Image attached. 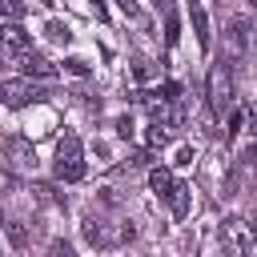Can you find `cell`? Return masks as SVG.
<instances>
[{"label":"cell","mask_w":257,"mask_h":257,"mask_svg":"<svg viewBox=\"0 0 257 257\" xmlns=\"http://www.w3.org/2000/svg\"><path fill=\"white\" fill-rule=\"evenodd\" d=\"M257 245V233L245 217H225L221 225V253L225 257H249V249Z\"/></svg>","instance_id":"1"},{"label":"cell","mask_w":257,"mask_h":257,"mask_svg":"<svg viewBox=\"0 0 257 257\" xmlns=\"http://www.w3.org/2000/svg\"><path fill=\"white\" fill-rule=\"evenodd\" d=\"M52 177L56 181H80L84 177V153H80V137H64L56 145V161H52Z\"/></svg>","instance_id":"2"},{"label":"cell","mask_w":257,"mask_h":257,"mask_svg":"<svg viewBox=\"0 0 257 257\" xmlns=\"http://www.w3.org/2000/svg\"><path fill=\"white\" fill-rule=\"evenodd\" d=\"M205 96H209V112H225V108H229V100H233V80H229V68H225V60L209 68Z\"/></svg>","instance_id":"3"},{"label":"cell","mask_w":257,"mask_h":257,"mask_svg":"<svg viewBox=\"0 0 257 257\" xmlns=\"http://www.w3.org/2000/svg\"><path fill=\"white\" fill-rule=\"evenodd\" d=\"M44 92L32 84V80H4V104L8 108H24V104H36Z\"/></svg>","instance_id":"4"},{"label":"cell","mask_w":257,"mask_h":257,"mask_svg":"<svg viewBox=\"0 0 257 257\" xmlns=\"http://www.w3.org/2000/svg\"><path fill=\"white\" fill-rule=\"evenodd\" d=\"M80 233H84V241H88V245H96V249H108V245H116V241H120L116 233H108V221H104V217H96V213H88V217L80 221Z\"/></svg>","instance_id":"5"},{"label":"cell","mask_w":257,"mask_h":257,"mask_svg":"<svg viewBox=\"0 0 257 257\" xmlns=\"http://www.w3.org/2000/svg\"><path fill=\"white\" fill-rule=\"evenodd\" d=\"M28 52H32V32H24L20 24H4V56L24 60Z\"/></svg>","instance_id":"6"},{"label":"cell","mask_w":257,"mask_h":257,"mask_svg":"<svg viewBox=\"0 0 257 257\" xmlns=\"http://www.w3.org/2000/svg\"><path fill=\"white\" fill-rule=\"evenodd\" d=\"M4 157H8V165H16V169H32V165H36V153H32V145H28L24 137H8V141H4Z\"/></svg>","instance_id":"7"},{"label":"cell","mask_w":257,"mask_h":257,"mask_svg":"<svg viewBox=\"0 0 257 257\" xmlns=\"http://www.w3.org/2000/svg\"><path fill=\"white\" fill-rule=\"evenodd\" d=\"M189 24H193V32H197V44L209 48V16H205L201 0H189Z\"/></svg>","instance_id":"8"},{"label":"cell","mask_w":257,"mask_h":257,"mask_svg":"<svg viewBox=\"0 0 257 257\" xmlns=\"http://www.w3.org/2000/svg\"><path fill=\"white\" fill-rule=\"evenodd\" d=\"M249 40H253V24H249V20H229V48L241 52Z\"/></svg>","instance_id":"9"},{"label":"cell","mask_w":257,"mask_h":257,"mask_svg":"<svg viewBox=\"0 0 257 257\" xmlns=\"http://www.w3.org/2000/svg\"><path fill=\"white\" fill-rule=\"evenodd\" d=\"M20 68L28 72V80H32V76H52V72H56V64H52L48 56H36V52H28V56L20 60Z\"/></svg>","instance_id":"10"},{"label":"cell","mask_w":257,"mask_h":257,"mask_svg":"<svg viewBox=\"0 0 257 257\" xmlns=\"http://www.w3.org/2000/svg\"><path fill=\"white\" fill-rule=\"evenodd\" d=\"M149 185H153V193H157V197H165V201H169V197H173V189H177V181H173V173H169V169H153V173H149Z\"/></svg>","instance_id":"11"},{"label":"cell","mask_w":257,"mask_h":257,"mask_svg":"<svg viewBox=\"0 0 257 257\" xmlns=\"http://www.w3.org/2000/svg\"><path fill=\"white\" fill-rule=\"evenodd\" d=\"M237 173H241L245 181H253V177H257V141H253V145L241 153V161H237Z\"/></svg>","instance_id":"12"},{"label":"cell","mask_w":257,"mask_h":257,"mask_svg":"<svg viewBox=\"0 0 257 257\" xmlns=\"http://www.w3.org/2000/svg\"><path fill=\"white\" fill-rule=\"evenodd\" d=\"M169 205H173V217H185V213H189V185H181V181H177V189H173Z\"/></svg>","instance_id":"13"},{"label":"cell","mask_w":257,"mask_h":257,"mask_svg":"<svg viewBox=\"0 0 257 257\" xmlns=\"http://www.w3.org/2000/svg\"><path fill=\"white\" fill-rule=\"evenodd\" d=\"M8 241H12L16 249L28 245V229H24V221H8Z\"/></svg>","instance_id":"14"},{"label":"cell","mask_w":257,"mask_h":257,"mask_svg":"<svg viewBox=\"0 0 257 257\" xmlns=\"http://www.w3.org/2000/svg\"><path fill=\"white\" fill-rule=\"evenodd\" d=\"M44 32H48V40H56V44H68V40H72V32H68V28L60 24V20H52V24L44 28Z\"/></svg>","instance_id":"15"},{"label":"cell","mask_w":257,"mask_h":257,"mask_svg":"<svg viewBox=\"0 0 257 257\" xmlns=\"http://www.w3.org/2000/svg\"><path fill=\"white\" fill-rule=\"evenodd\" d=\"M4 16H8V24H16V20L24 16V4H20V0H4Z\"/></svg>","instance_id":"16"},{"label":"cell","mask_w":257,"mask_h":257,"mask_svg":"<svg viewBox=\"0 0 257 257\" xmlns=\"http://www.w3.org/2000/svg\"><path fill=\"white\" fill-rule=\"evenodd\" d=\"M48 257H76V249H72L68 241H52V245H48Z\"/></svg>","instance_id":"17"},{"label":"cell","mask_w":257,"mask_h":257,"mask_svg":"<svg viewBox=\"0 0 257 257\" xmlns=\"http://www.w3.org/2000/svg\"><path fill=\"white\" fill-rule=\"evenodd\" d=\"M165 141H169V133H165L161 124H149V145L157 149V145H165Z\"/></svg>","instance_id":"18"},{"label":"cell","mask_w":257,"mask_h":257,"mask_svg":"<svg viewBox=\"0 0 257 257\" xmlns=\"http://www.w3.org/2000/svg\"><path fill=\"white\" fill-rule=\"evenodd\" d=\"M245 120H249V133L257 137V100H249V108H245Z\"/></svg>","instance_id":"19"},{"label":"cell","mask_w":257,"mask_h":257,"mask_svg":"<svg viewBox=\"0 0 257 257\" xmlns=\"http://www.w3.org/2000/svg\"><path fill=\"white\" fill-rule=\"evenodd\" d=\"M64 64H68V72H76V76H84V72H88V64H84L80 56H72V60H64Z\"/></svg>","instance_id":"20"},{"label":"cell","mask_w":257,"mask_h":257,"mask_svg":"<svg viewBox=\"0 0 257 257\" xmlns=\"http://www.w3.org/2000/svg\"><path fill=\"white\" fill-rule=\"evenodd\" d=\"M116 133H120V137H133V120L120 116V120H116Z\"/></svg>","instance_id":"21"},{"label":"cell","mask_w":257,"mask_h":257,"mask_svg":"<svg viewBox=\"0 0 257 257\" xmlns=\"http://www.w3.org/2000/svg\"><path fill=\"white\" fill-rule=\"evenodd\" d=\"M165 28H169V32H165V36H169V44H177V20H173V16H169V24H165Z\"/></svg>","instance_id":"22"},{"label":"cell","mask_w":257,"mask_h":257,"mask_svg":"<svg viewBox=\"0 0 257 257\" xmlns=\"http://www.w3.org/2000/svg\"><path fill=\"white\" fill-rule=\"evenodd\" d=\"M116 4H120V8L128 12V16H137V0H116Z\"/></svg>","instance_id":"23"},{"label":"cell","mask_w":257,"mask_h":257,"mask_svg":"<svg viewBox=\"0 0 257 257\" xmlns=\"http://www.w3.org/2000/svg\"><path fill=\"white\" fill-rule=\"evenodd\" d=\"M153 4H157V8H161V12H169V0H153Z\"/></svg>","instance_id":"24"},{"label":"cell","mask_w":257,"mask_h":257,"mask_svg":"<svg viewBox=\"0 0 257 257\" xmlns=\"http://www.w3.org/2000/svg\"><path fill=\"white\" fill-rule=\"evenodd\" d=\"M253 48H257V24H253Z\"/></svg>","instance_id":"25"},{"label":"cell","mask_w":257,"mask_h":257,"mask_svg":"<svg viewBox=\"0 0 257 257\" xmlns=\"http://www.w3.org/2000/svg\"><path fill=\"white\" fill-rule=\"evenodd\" d=\"M249 4H257V0H249Z\"/></svg>","instance_id":"26"}]
</instances>
